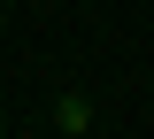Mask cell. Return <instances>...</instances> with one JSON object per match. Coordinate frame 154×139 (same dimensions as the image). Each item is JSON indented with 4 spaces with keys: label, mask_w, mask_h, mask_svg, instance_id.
<instances>
[{
    "label": "cell",
    "mask_w": 154,
    "mask_h": 139,
    "mask_svg": "<svg viewBox=\"0 0 154 139\" xmlns=\"http://www.w3.org/2000/svg\"><path fill=\"white\" fill-rule=\"evenodd\" d=\"M54 116H62V131H85V124H93V100H85V93H69Z\"/></svg>",
    "instance_id": "1"
},
{
    "label": "cell",
    "mask_w": 154,
    "mask_h": 139,
    "mask_svg": "<svg viewBox=\"0 0 154 139\" xmlns=\"http://www.w3.org/2000/svg\"><path fill=\"white\" fill-rule=\"evenodd\" d=\"M0 139H8V124H0Z\"/></svg>",
    "instance_id": "2"
}]
</instances>
